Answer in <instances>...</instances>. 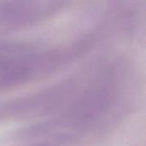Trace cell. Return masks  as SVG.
<instances>
[{"label":"cell","instance_id":"cell-1","mask_svg":"<svg viewBox=\"0 0 146 146\" xmlns=\"http://www.w3.org/2000/svg\"><path fill=\"white\" fill-rule=\"evenodd\" d=\"M53 55L21 43L0 42V89L27 83L52 62Z\"/></svg>","mask_w":146,"mask_h":146}]
</instances>
